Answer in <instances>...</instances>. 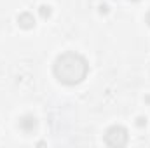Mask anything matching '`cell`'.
Segmentation results:
<instances>
[{
	"label": "cell",
	"instance_id": "obj_2",
	"mask_svg": "<svg viewBox=\"0 0 150 148\" xmlns=\"http://www.w3.org/2000/svg\"><path fill=\"white\" fill-rule=\"evenodd\" d=\"M122 134H126V131H124L122 127H112V129L107 132V136H113L115 140H112L108 145H112V147H120V145H126L122 140H119V136H122Z\"/></svg>",
	"mask_w": 150,
	"mask_h": 148
},
{
	"label": "cell",
	"instance_id": "obj_3",
	"mask_svg": "<svg viewBox=\"0 0 150 148\" xmlns=\"http://www.w3.org/2000/svg\"><path fill=\"white\" fill-rule=\"evenodd\" d=\"M147 21H149V23H150V12H149V16H147Z\"/></svg>",
	"mask_w": 150,
	"mask_h": 148
},
{
	"label": "cell",
	"instance_id": "obj_1",
	"mask_svg": "<svg viewBox=\"0 0 150 148\" xmlns=\"http://www.w3.org/2000/svg\"><path fill=\"white\" fill-rule=\"evenodd\" d=\"M54 73L63 84H77L86 77L87 65L80 56H77L74 52H68V54H63L56 61Z\"/></svg>",
	"mask_w": 150,
	"mask_h": 148
}]
</instances>
